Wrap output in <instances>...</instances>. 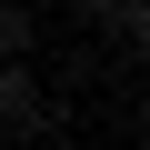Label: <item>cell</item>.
<instances>
[{
  "instance_id": "obj_1",
  "label": "cell",
  "mask_w": 150,
  "mask_h": 150,
  "mask_svg": "<svg viewBox=\"0 0 150 150\" xmlns=\"http://www.w3.org/2000/svg\"><path fill=\"white\" fill-rule=\"evenodd\" d=\"M60 110H50V90H40V70L30 60H0V140H40Z\"/></svg>"
},
{
  "instance_id": "obj_2",
  "label": "cell",
  "mask_w": 150,
  "mask_h": 150,
  "mask_svg": "<svg viewBox=\"0 0 150 150\" xmlns=\"http://www.w3.org/2000/svg\"><path fill=\"white\" fill-rule=\"evenodd\" d=\"M40 50V20H30V0H0V60H30Z\"/></svg>"
},
{
  "instance_id": "obj_3",
  "label": "cell",
  "mask_w": 150,
  "mask_h": 150,
  "mask_svg": "<svg viewBox=\"0 0 150 150\" xmlns=\"http://www.w3.org/2000/svg\"><path fill=\"white\" fill-rule=\"evenodd\" d=\"M80 20H90V30H110V40H120V20H130V0H80Z\"/></svg>"
},
{
  "instance_id": "obj_4",
  "label": "cell",
  "mask_w": 150,
  "mask_h": 150,
  "mask_svg": "<svg viewBox=\"0 0 150 150\" xmlns=\"http://www.w3.org/2000/svg\"><path fill=\"white\" fill-rule=\"evenodd\" d=\"M120 40H130V50L150 60V0H130V20H120Z\"/></svg>"
},
{
  "instance_id": "obj_5",
  "label": "cell",
  "mask_w": 150,
  "mask_h": 150,
  "mask_svg": "<svg viewBox=\"0 0 150 150\" xmlns=\"http://www.w3.org/2000/svg\"><path fill=\"white\" fill-rule=\"evenodd\" d=\"M140 150H150V120H140Z\"/></svg>"
}]
</instances>
